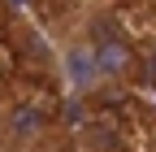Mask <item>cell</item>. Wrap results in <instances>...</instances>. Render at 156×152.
I'll use <instances>...</instances> for the list:
<instances>
[{"mask_svg":"<svg viewBox=\"0 0 156 152\" xmlns=\"http://www.w3.org/2000/svg\"><path fill=\"white\" fill-rule=\"evenodd\" d=\"M87 44H91V52H95V65H100V78H104V83H126L130 74H134V65H139V56H134L130 39H126L117 26L91 31Z\"/></svg>","mask_w":156,"mask_h":152,"instance_id":"cell-2","label":"cell"},{"mask_svg":"<svg viewBox=\"0 0 156 152\" xmlns=\"http://www.w3.org/2000/svg\"><path fill=\"white\" fill-rule=\"evenodd\" d=\"M61 65H65V78H69L74 91H95V87H104L100 65H95V52H91V44H87V35H83V39H69V44L61 48Z\"/></svg>","mask_w":156,"mask_h":152,"instance_id":"cell-3","label":"cell"},{"mask_svg":"<svg viewBox=\"0 0 156 152\" xmlns=\"http://www.w3.org/2000/svg\"><path fill=\"white\" fill-rule=\"evenodd\" d=\"M0 152H39L48 143V113L30 100H5L0 104Z\"/></svg>","mask_w":156,"mask_h":152,"instance_id":"cell-1","label":"cell"},{"mask_svg":"<svg viewBox=\"0 0 156 152\" xmlns=\"http://www.w3.org/2000/svg\"><path fill=\"white\" fill-rule=\"evenodd\" d=\"M13 5H22V0H13Z\"/></svg>","mask_w":156,"mask_h":152,"instance_id":"cell-4","label":"cell"}]
</instances>
